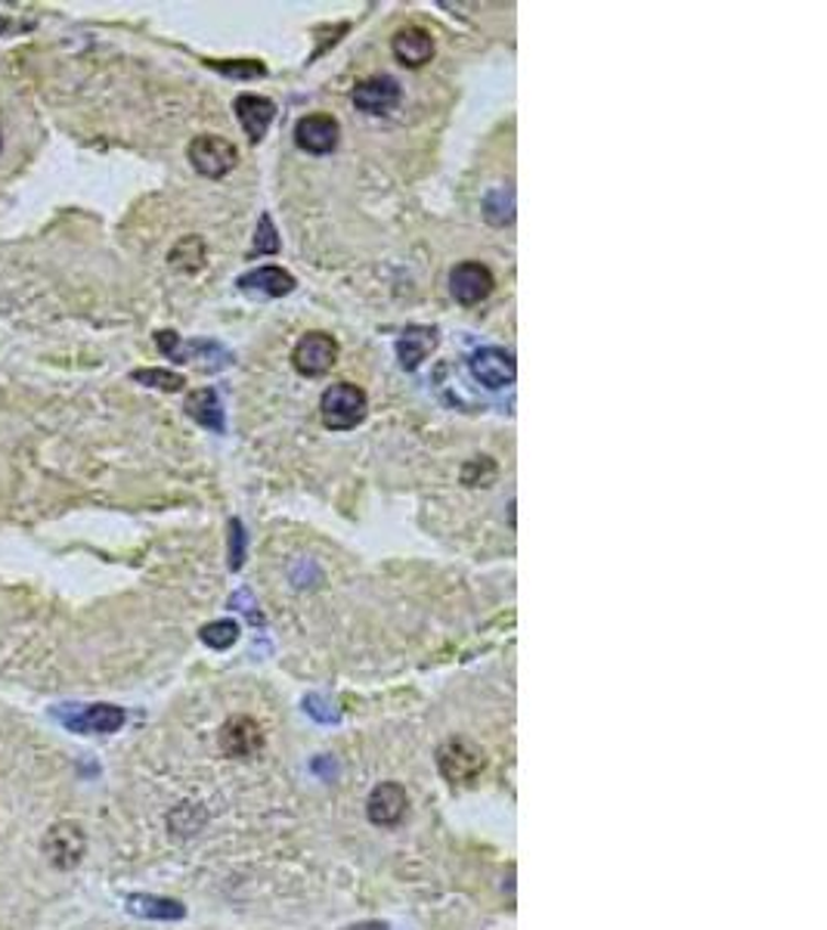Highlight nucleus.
I'll use <instances>...</instances> for the list:
<instances>
[{
	"instance_id": "nucleus-2",
	"label": "nucleus",
	"mask_w": 827,
	"mask_h": 930,
	"mask_svg": "<svg viewBox=\"0 0 827 930\" xmlns=\"http://www.w3.org/2000/svg\"><path fill=\"white\" fill-rule=\"evenodd\" d=\"M484 750L474 748L466 738H452L437 750V769L452 788H466V784L478 782V776L484 772Z\"/></svg>"
},
{
	"instance_id": "nucleus-12",
	"label": "nucleus",
	"mask_w": 827,
	"mask_h": 930,
	"mask_svg": "<svg viewBox=\"0 0 827 930\" xmlns=\"http://www.w3.org/2000/svg\"><path fill=\"white\" fill-rule=\"evenodd\" d=\"M295 143L305 152L325 156L338 147V122L332 115H307L295 128Z\"/></svg>"
},
{
	"instance_id": "nucleus-7",
	"label": "nucleus",
	"mask_w": 827,
	"mask_h": 930,
	"mask_svg": "<svg viewBox=\"0 0 827 930\" xmlns=\"http://www.w3.org/2000/svg\"><path fill=\"white\" fill-rule=\"evenodd\" d=\"M471 372L486 388H505L515 382L518 366H515V357L503 347H481L471 354Z\"/></svg>"
},
{
	"instance_id": "nucleus-26",
	"label": "nucleus",
	"mask_w": 827,
	"mask_h": 930,
	"mask_svg": "<svg viewBox=\"0 0 827 930\" xmlns=\"http://www.w3.org/2000/svg\"><path fill=\"white\" fill-rule=\"evenodd\" d=\"M351 930H388V925H378V921H366V925H357Z\"/></svg>"
},
{
	"instance_id": "nucleus-24",
	"label": "nucleus",
	"mask_w": 827,
	"mask_h": 930,
	"mask_svg": "<svg viewBox=\"0 0 827 930\" xmlns=\"http://www.w3.org/2000/svg\"><path fill=\"white\" fill-rule=\"evenodd\" d=\"M215 69H220L223 74H233V78H257L264 74V66L261 62H252V59H242V62H211Z\"/></svg>"
},
{
	"instance_id": "nucleus-14",
	"label": "nucleus",
	"mask_w": 827,
	"mask_h": 930,
	"mask_svg": "<svg viewBox=\"0 0 827 930\" xmlns=\"http://www.w3.org/2000/svg\"><path fill=\"white\" fill-rule=\"evenodd\" d=\"M273 115H276V106H273V100H267V96H257V93H242V96H236V118H239V125L245 128L252 143L264 140Z\"/></svg>"
},
{
	"instance_id": "nucleus-15",
	"label": "nucleus",
	"mask_w": 827,
	"mask_h": 930,
	"mask_svg": "<svg viewBox=\"0 0 827 930\" xmlns=\"http://www.w3.org/2000/svg\"><path fill=\"white\" fill-rule=\"evenodd\" d=\"M239 289L252 295H267V298H279L295 289V276L286 274L283 267H257L252 274L239 276Z\"/></svg>"
},
{
	"instance_id": "nucleus-8",
	"label": "nucleus",
	"mask_w": 827,
	"mask_h": 930,
	"mask_svg": "<svg viewBox=\"0 0 827 930\" xmlns=\"http://www.w3.org/2000/svg\"><path fill=\"white\" fill-rule=\"evenodd\" d=\"M406 806H410V797H406V788L397 782H381L378 788H372L369 801H366V813H369V822L378 825V828H391L397 822L406 816Z\"/></svg>"
},
{
	"instance_id": "nucleus-20",
	"label": "nucleus",
	"mask_w": 827,
	"mask_h": 930,
	"mask_svg": "<svg viewBox=\"0 0 827 930\" xmlns=\"http://www.w3.org/2000/svg\"><path fill=\"white\" fill-rule=\"evenodd\" d=\"M198 636H202V642H205L208 648L223 652V648H230L236 639H239V623H236V620H215V623L202 627Z\"/></svg>"
},
{
	"instance_id": "nucleus-16",
	"label": "nucleus",
	"mask_w": 827,
	"mask_h": 930,
	"mask_svg": "<svg viewBox=\"0 0 827 930\" xmlns=\"http://www.w3.org/2000/svg\"><path fill=\"white\" fill-rule=\"evenodd\" d=\"M127 912L137 918H152V921H181L186 909L177 899L152 894H130L127 896Z\"/></svg>"
},
{
	"instance_id": "nucleus-11",
	"label": "nucleus",
	"mask_w": 827,
	"mask_h": 930,
	"mask_svg": "<svg viewBox=\"0 0 827 930\" xmlns=\"http://www.w3.org/2000/svg\"><path fill=\"white\" fill-rule=\"evenodd\" d=\"M391 50H394L400 66H406V69H422L425 62H432L434 37L432 32L422 28V25H406V28H400L394 35Z\"/></svg>"
},
{
	"instance_id": "nucleus-19",
	"label": "nucleus",
	"mask_w": 827,
	"mask_h": 930,
	"mask_svg": "<svg viewBox=\"0 0 827 930\" xmlns=\"http://www.w3.org/2000/svg\"><path fill=\"white\" fill-rule=\"evenodd\" d=\"M171 267H177L183 274H196L205 267V242L202 237H183L174 249H171Z\"/></svg>"
},
{
	"instance_id": "nucleus-10",
	"label": "nucleus",
	"mask_w": 827,
	"mask_h": 930,
	"mask_svg": "<svg viewBox=\"0 0 827 930\" xmlns=\"http://www.w3.org/2000/svg\"><path fill=\"white\" fill-rule=\"evenodd\" d=\"M397 103H400V84L394 78L376 74L354 88V106L366 115H388Z\"/></svg>"
},
{
	"instance_id": "nucleus-18",
	"label": "nucleus",
	"mask_w": 827,
	"mask_h": 930,
	"mask_svg": "<svg viewBox=\"0 0 827 930\" xmlns=\"http://www.w3.org/2000/svg\"><path fill=\"white\" fill-rule=\"evenodd\" d=\"M434 345H437V338H434L432 329H406L403 338L397 342V354H400L403 369H415L432 354Z\"/></svg>"
},
{
	"instance_id": "nucleus-23",
	"label": "nucleus",
	"mask_w": 827,
	"mask_h": 930,
	"mask_svg": "<svg viewBox=\"0 0 827 930\" xmlns=\"http://www.w3.org/2000/svg\"><path fill=\"white\" fill-rule=\"evenodd\" d=\"M279 249V239H276V230H273L271 215L261 218V227H257V237H254V252L257 255H273Z\"/></svg>"
},
{
	"instance_id": "nucleus-9",
	"label": "nucleus",
	"mask_w": 827,
	"mask_h": 930,
	"mask_svg": "<svg viewBox=\"0 0 827 930\" xmlns=\"http://www.w3.org/2000/svg\"><path fill=\"white\" fill-rule=\"evenodd\" d=\"M264 748V732L249 716H233L223 730H220V750L236 760H249L257 750Z\"/></svg>"
},
{
	"instance_id": "nucleus-3",
	"label": "nucleus",
	"mask_w": 827,
	"mask_h": 930,
	"mask_svg": "<svg viewBox=\"0 0 827 930\" xmlns=\"http://www.w3.org/2000/svg\"><path fill=\"white\" fill-rule=\"evenodd\" d=\"M189 162L196 168L202 177H223L236 168V159L239 152L236 147L227 140V137H217V134H202L189 143Z\"/></svg>"
},
{
	"instance_id": "nucleus-4",
	"label": "nucleus",
	"mask_w": 827,
	"mask_h": 930,
	"mask_svg": "<svg viewBox=\"0 0 827 930\" xmlns=\"http://www.w3.org/2000/svg\"><path fill=\"white\" fill-rule=\"evenodd\" d=\"M338 360V342L329 335V332H307L305 338L295 345V354H291V364L295 369L313 379V376H325L332 366Z\"/></svg>"
},
{
	"instance_id": "nucleus-22",
	"label": "nucleus",
	"mask_w": 827,
	"mask_h": 930,
	"mask_svg": "<svg viewBox=\"0 0 827 930\" xmlns=\"http://www.w3.org/2000/svg\"><path fill=\"white\" fill-rule=\"evenodd\" d=\"M493 478H496V466L486 457L471 459L466 469H462V481H466L468 487H490Z\"/></svg>"
},
{
	"instance_id": "nucleus-25",
	"label": "nucleus",
	"mask_w": 827,
	"mask_h": 930,
	"mask_svg": "<svg viewBox=\"0 0 827 930\" xmlns=\"http://www.w3.org/2000/svg\"><path fill=\"white\" fill-rule=\"evenodd\" d=\"M230 567L233 571H239L242 567V559H245V533H242V525L239 521H233L230 525Z\"/></svg>"
},
{
	"instance_id": "nucleus-17",
	"label": "nucleus",
	"mask_w": 827,
	"mask_h": 930,
	"mask_svg": "<svg viewBox=\"0 0 827 930\" xmlns=\"http://www.w3.org/2000/svg\"><path fill=\"white\" fill-rule=\"evenodd\" d=\"M186 413L189 420H196L202 428H211V432H223V406L217 401V394L211 388H198L186 398Z\"/></svg>"
},
{
	"instance_id": "nucleus-13",
	"label": "nucleus",
	"mask_w": 827,
	"mask_h": 930,
	"mask_svg": "<svg viewBox=\"0 0 827 930\" xmlns=\"http://www.w3.org/2000/svg\"><path fill=\"white\" fill-rule=\"evenodd\" d=\"M62 723L72 732H81V735H112V732L125 726V711L115 708V704H91V708L72 713V716H62Z\"/></svg>"
},
{
	"instance_id": "nucleus-1",
	"label": "nucleus",
	"mask_w": 827,
	"mask_h": 930,
	"mask_svg": "<svg viewBox=\"0 0 827 930\" xmlns=\"http://www.w3.org/2000/svg\"><path fill=\"white\" fill-rule=\"evenodd\" d=\"M366 391L354 382H335L332 388H325L320 398V413H323V425L332 432H351L366 420Z\"/></svg>"
},
{
	"instance_id": "nucleus-21",
	"label": "nucleus",
	"mask_w": 827,
	"mask_h": 930,
	"mask_svg": "<svg viewBox=\"0 0 827 930\" xmlns=\"http://www.w3.org/2000/svg\"><path fill=\"white\" fill-rule=\"evenodd\" d=\"M130 379L149 384V388H162V391H181L183 384H186L183 382V376L168 372V369H134Z\"/></svg>"
},
{
	"instance_id": "nucleus-6",
	"label": "nucleus",
	"mask_w": 827,
	"mask_h": 930,
	"mask_svg": "<svg viewBox=\"0 0 827 930\" xmlns=\"http://www.w3.org/2000/svg\"><path fill=\"white\" fill-rule=\"evenodd\" d=\"M496 279L490 274V267L478 264V261H466L456 264L450 274V292L459 305H481L486 295L493 292Z\"/></svg>"
},
{
	"instance_id": "nucleus-5",
	"label": "nucleus",
	"mask_w": 827,
	"mask_h": 930,
	"mask_svg": "<svg viewBox=\"0 0 827 930\" xmlns=\"http://www.w3.org/2000/svg\"><path fill=\"white\" fill-rule=\"evenodd\" d=\"M84 850H88V838L72 822H56L54 828L47 831V838H44V853L62 872L74 869L84 859Z\"/></svg>"
}]
</instances>
